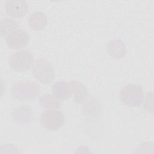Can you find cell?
<instances>
[{"mask_svg":"<svg viewBox=\"0 0 154 154\" xmlns=\"http://www.w3.org/2000/svg\"><path fill=\"white\" fill-rule=\"evenodd\" d=\"M18 23L14 20L5 17L1 20L0 24V34L2 37H5L13 31L17 29Z\"/></svg>","mask_w":154,"mask_h":154,"instance_id":"14","label":"cell"},{"mask_svg":"<svg viewBox=\"0 0 154 154\" xmlns=\"http://www.w3.org/2000/svg\"><path fill=\"white\" fill-rule=\"evenodd\" d=\"M38 102L42 108L49 109H57L61 105V102L50 94H43L38 99Z\"/></svg>","mask_w":154,"mask_h":154,"instance_id":"13","label":"cell"},{"mask_svg":"<svg viewBox=\"0 0 154 154\" xmlns=\"http://www.w3.org/2000/svg\"><path fill=\"white\" fill-rule=\"evenodd\" d=\"M41 91L40 85L32 81H20L11 87V96L19 101H29L37 97Z\"/></svg>","mask_w":154,"mask_h":154,"instance_id":"1","label":"cell"},{"mask_svg":"<svg viewBox=\"0 0 154 154\" xmlns=\"http://www.w3.org/2000/svg\"><path fill=\"white\" fill-rule=\"evenodd\" d=\"M32 73L41 83L48 84L55 78V71L52 63L46 59L40 58L32 64Z\"/></svg>","mask_w":154,"mask_h":154,"instance_id":"3","label":"cell"},{"mask_svg":"<svg viewBox=\"0 0 154 154\" xmlns=\"http://www.w3.org/2000/svg\"><path fill=\"white\" fill-rule=\"evenodd\" d=\"M33 63L32 54L26 49H22L14 52L8 59L10 67L17 72L27 71L31 68Z\"/></svg>","mask_w":154,"mask_h":154,"instance_id":"5","label":"cell"},{"mask_svg":"<svg viewBox=\"0 0 154 154\" xmlns=\"http://www.w3.org/2000/svg\"><path fill=\"white\" fill-rule=\"evenodd\" d=\"M43 127L47 131H55L65 123L64 114L57 109H48L43 111L40 117Z\"/></svg>","mask_w":154,"mask_h":154,"instance_id":"4","label":"cell"},{"mask_svg":"<svg viewBox=\"0 0 154 154\" xmlns=\"http://www.w3.org/2000/svg\"><path fill=\"white\" fill-rule=\"evenodd\" d=\"M52 93L54 97L61 100L68 99L72 96L69 84L64 81L55 82L52 86Z\"/></svg>","mask_w":154,"mask_h":154,"instance_id":"11","label":"cell"},{"mask_svg":"<svg viewBox=\"0 0 154 154\" xmlns=\"http://www.w3.org/2000/svg\"><path fill=\"white\" fill-rule=\"evenodd\" d=\"M119 97L125 105L130 107H137L143 102L144 91L139 85L129 84L120 90Z\"/></svg>","mask_w":154,"mask_h":154,"instance_id":"2","label":"cell"},{"mask_svg":"<svg viewBox=\"0 0 154 154\" xmlns=\"http://www.w3.org/2000/svg\"><path fill=\"white\" fill-rule=\"evenodd\" d=\"M5 9L10 17L20 18L26 14L28 5L24 0H7L5 4Z\"/></svg>","mask_w":154,"mask_h":154,"instance_id":"7","label":"cell"},{"mask_svg":"<svg viewBox=\"0 0 154 154\" xmlns=\"http://www.w3.org/2000/svg\"><path fill=\"white\" fill-rule=\"evenodd\" d=\"M69 85L74 102L78 104L83 103L88 97V91L86 87L78 81L70 82Z\"/></svg>","mask_w":154,"mask_h":154,"instance_id":"9","label":"cell"},{"mask_svg":"<svg viewBox=\"0 0 154 154\" xmlns=\"http://www.w3.org/2000/svg\"><path fill=\"white\" fill-rule=\"evenodd\" d=\"M5 41L8 48L17 49L26 46L29 43V37L25 30L17 29L7 36Z\"/></svg>","mask_w":154,"mask_h":154,"instance_id":"6","label":"cell"},{"mask_svg":"<svg viewBox=\"0 0 154 154\" xmlns=\"http://www.w3.org/2000/svg\"><path fill=\"white\" fill-rule=\"evenodd\" d=\"M107 52L110 57L114 58H122L126 53V46L122 40L113 39L108 43Z\"/></svg>","mask_w":154,"mask_h":154,"instance_id":"10","label":"cell"},{"mask_svg":"<svg viewBox=\"0 0 154 154\" xmlns=\"http://www.w3.org/2000/svg\"><path fill=\"white\" fill-rule=\"evenodd\" d=\"M28 22L33 30L39 31L44 29L46 26L48 17L43 12L36 11L31 14Z\"/></svg>","mask_w":154,"mask_h":154,"instance_id":"12","label":"cell"},{"mask_svg":"<svg viewBox=\"0 0 154 154\" xmlns=\"http://www.w3.org/2000/svg\"><path fill=\"white\" fill-rule=\"evenodd\" d=\"M12 118L17 124L22 125L28 124L32 120V110L29 105H20L13 111Z\"/></svg>","mask_w":154,"mask_h":154,"instance_id":"8","label":"cell"}]
</instances>
